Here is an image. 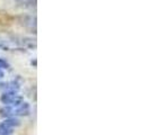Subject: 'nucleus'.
Returning <instances> with one entry per match:
<instances>
[{"instance_id": "obj_1", "label": "nucleus", "mask_w": 150, "mask_h": 135, "mask_svg": "<svg viewBox=\"0 0 150 135\" xmlns=\"http://www.w3.org/2000/svg\"><path fill=\"white\" fill-rule=\"evenodd\" d=\"M0 101L2 104H11V105L18 106L21 103H23V98L21 96L17 95V90L14 89H9L8 91L4 92L0 97Z\"/></svg>"}, {"instance_id": "obj_2", "label": "nucleus", "mask_w": 150, "mask_h": 135, "mask_svg": "<svg viewBox=\"0 0 150 135\" xmlns=\"http://www.w3.org/2000/svg\"><path fill=\"white\" fill-rule=\"evenodd\" d=\"M15 20V18L10 14H8L6 11H0V28H5L9 27Z\"/></svg>"}, {"instance_id": "obj_3", "label": "nucleus", "mask_w": 150, "mask_h": 135, "mask_svg": "<svg viewBox=\"0 0 150 135\" xmlns=\"http://www.w3.org/2000/svg\"><path fill=\"white\" fill-rule=\"evenodd\" d=\"M13 114H15L17 116H28L30 114V106L27 103H21L17 106L15 110H13Z\"/></svg>"}, {"instance_id": "obj_4", "label": "nucleus", "mask_w": 150, "mask_h": 135, "mask_svg": "<svg viewBox=\"0 0 150 135\" xmlns=\"http://www.w3.org/2000/svg\"><path fill=\"white\" fill-rule=\"evenodd\" d=\"M4 123L6 125H8V126H10L11 128L18 127L21 125V120H18V118H15V117H7L6 120H4Z\"/></svg>"}, {"instance_id": "obj_5", "label": "nucleus", "mask_w": 150, "mask_h": 135, "mask_svg": "<svg viewBox=\"0 0 150 135\" xmlns=\"http://www.w3.org/2000/svg\"><path fill=\"white\" fill-rule=\"evenodd\" d=\"M13 129H14V128H11L10 126L6 125L4 122L0 123V135H11L14 133Z\"/></svg>"}, {"instance_id": "obj_6", "label": "nucleus", "mask_w": 150, "mask_h": 135, "mask_svg": "<svg viewBox=\"0 0 150 135\" xmlns=\"http://www.w3.org/2000/svg\"><path fill=\"white\" fill-rule=\"evenodd\" d=\"M13 108H10V107H4V108H1L0 109V116L1 117H9L11 114H13Z\"/></svg>"}, {"instance_id": "obj_7", "label": "nucleus", "mask_w": 150, "mask_h": 135, "mask_svg": "<svg viewBox=\"0 0 150 135\" xmlns=\"http://www.w3.org/2000/svg\"><path fill=\"white\" fill-rule=\"evenodd\" d=\"M9 67V64H8V62L6 60H4V59H0V69H7Z\"/></svg>"}, {"instance_id": "obj_8", "label": "nucleus", "mask_w": 150, "mask_h": 135, "mask_svg": "<svg viewBox=\"0 0 150 135\" xmlns=\"http://www.w3.org/2000/svg\"><path fill=\"white\" fill-rule=\"evenodd\" d=\"M18 1H25V0H18Z\"/></svg>"}]
</instances>
